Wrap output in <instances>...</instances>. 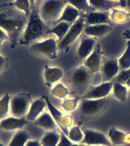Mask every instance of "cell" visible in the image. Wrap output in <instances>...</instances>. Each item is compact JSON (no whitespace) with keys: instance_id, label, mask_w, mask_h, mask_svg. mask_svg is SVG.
<instances>
[{"instance_id":"15","label":"cell","mask_w":130,"mask_h":146,"mask_svg":"<svg viewBox=\"0 0 130 146\" xmlns=\"http://www.w3.org/2000/svg\"><path fill=\"white\" fill-rule=\"evenodd\" d=\"M82 17L84 19L85 25H110L111 20L109 18V11H88ZM113 23V22H112Z\"/></svg>"},{"instance_id":"41","label":"cell","mask_w":130,"mask_h":146,"mask_svg":"<svg viewBox=\"0 0 130 146\" xmlns=\"http://www.w3.org/2000/svg\"><path fill=\"white\" fill-rule=\"evenodd\" d=\"M120 2L121 7L125 8L127 11L130 12V0H122Z\"/></svg>"},{"instance_id":"32","label":"cell","mask_w":130,"mask_h":146,"mask_svg":"<svg viewBox=\"0 0 130 146\" xmlns=\"http://www.w3.org/2000/svg\"><path fill=\"white\" fill-rule=\"evenodd\" d=\"M67 136L72 143L78 144L81 143V141L84 138V133L80 126L75 125V126H72L69 129Z\"/></svg>"},{"instance_id":"18","label":"cell","mask_w":130,"mask_h":146,"mask_svg":"<svg viewBox=\"0 0 130 146\" xmlns=\"http://www.w3.org/2000/svg\"><path fill=\"white\" fill-rule=\"evenodd\" d=\"M47 107L45 98L43 97L36 98L31 104L28 112L25 118L28 122H34L39 116L44 112V110Z\"/></svg>"},{"instance_id":"39","label":"cell","mask_w":130,"mask_h":146,"mask_svg":"<svg viewBox=\"0 0 130 146\" xmlns=\"http://www.w3.org/2000/svg\"><path fill=\"white\" fill-rule=\"evenodd\" d=\"M7 64V59L5 57H4L3 56L0 54V74L2 73V72L3 71V69L5 68V67L6 66Z\"/></svg>"},{"instance_id":"3","label":"cell","mask_w":130,"mask_h":146,"mask_svg":"<svg viewBox=\"0 0 130 146\" xmlns=\"http://www.w3.org/2000/svg\"><path fill=\"white\" fill-rule=\"evenodd\" d=\"M109 105V98L91 100L82 98L78 105V119L80 121L86 122L98 118L107 111Z\"/></svg>"},{"instance_id":"13","label":"cell","mask_w":130,"mask_h":146,"mask_svg":"<svg viewBox=\"0 0 130 146\" xmlns=\"http://www.w3.org/2000/svg\"><path fill=\"white\" fill-rule=\"evenodd\" d=\"M119 71L120 68L119 66L118 59L114 57L107 59L100 68L103 82H111V80L118 75Z\"/></svg>"},{"instance_id":"19","label":"cell","mask_w":130,"mask_h":146,"mask_svg":"<svg viewBox=\"0 0 130 146\" xmlns=\"http://www.w3.org/2000/svg\"><path fill=\"white\" fill-rule=\"evenodd\" d=\"M113 30V27L110 25H85L84 29V34L93 38H100L106 36L107 34Z\"/></svg>"},{"instance_id":"46","label":"cell","mask_w":130,"mask_h":146,"mask_svg":"<svg viewBox=\"0 0 130 146\" xmlns=\"http://www.w3.org/2000/svg\"><path fill=\"white\" fill-rule=\"evenodd\" d=\"M79 146H88L87 145H84V144H79Z\"/></svg>"},{"instance_id":"10","label":"cell","mask_w":130,"mask_h":146,"mask_svg":"<svg viewBox=\"0 0 130 146\" xmlns=\"http://www.w3.org/2000/svg\"><path fill=\"white\" fill-rule=\"evenodd\" d=\"M82 129L84 133V138L80 144H84L88 146L111 145V142L104 133L88 128H82Z\"/></svg>"},{"instance_id":"5","label":"cell","mask_w":130,"mask_h":146,"mask_svg":"<svg viewBox=\"0 0 130 146\" xmlns=\"http://www.w3.org/2000/svg\"><path fill=\"white\" fill-rule=\"evenodd\" d=\"M67 4L66 0H43L38 9L39 13L46 25H52L60 18Z\"/></svg>"},{"instance_id":"4","label":"cell","mask_w":130,"mask_h":146,"mask_svg":"<svg viewBox=\"0 0 130 146\" xmlns=\"http://www.w3.org/2000/svg\"><path fill=\"white\" fill-rule=\"evenodd\" d=\"M91 76L92 73L83 64L73 68L68 74V82L72 89L82 97L91 86Z\"/></svg>"},{"instance_id":"43","label":"cell","mask_w":130,"mask_h":146,"mask_svg":"<svg viewBox=\"0 0 130 146\" xmlns=\"http://www.w3.org/2000/svg\"><path fill=\"white\" fill-rule=\"evenodd\" d=\"M125 143L126 144H130V133H126L125 137Z\"/></svg>"},{"instance_id":"25","label":"cell","mask_w":130,"mask_h":146,"mask_svg":"<svg viewBox=\"0 0 130 146\" xmlns=\"http://www.w3.org/2000/svg\"><path fill=\"white\" fill-rule=\"evenodd\" d=\"M30 139L31 135L26 130H18L14 134L8 146H25L27 141Z\"/></svg>"},{"instance_id":"2","label":"cell","mask_w":130,"mask_h":146,"mask_svg":"<svg viewBox=\"0 0 130 146\" xmlns=\"http://www.w3.org/2000/svg\"><path fill=\"white\" fill-rule=\"evenodd\" d=\"M49 27L40 17L38 9L36 5L33 7L27 21L25 30L23 31L18 45L30 46L32 43L39 41L42 37L47 35Z\"/></svg>"},{"instance_id":"26","label":"cell","mask_w":130,"mask_h":146,"mask_svg":"<svg viewBox=\"0 0 130 146\" xmlns=\"http://www.w3.org/2000/svg\"><path fill=\"white\" fill-rule=\"evenodd\" d=\"M112 93L114 98L119 100L121 103H125L127 101L128 98V88L127 87L124 85L120 82H116L113 83Z\"/></svg>"},{"instance_id":"12","label":"cell","mask_w":130,"mask_h":146,"mask_svg":"<svg viewBox=\"0 0 130 146\" xmlns=\"http://www.w3.org/2000/svg\"><path fill=\"white\" fill-rule=\"evenodd\" d=\"M102 56L103 52L101 45L100 43H97L93 52L83 62V65L92 74L98 72L100 71V68L102 66Z\"/></svg>"},{"instance_id":"45","label":"cell","mask_w":130,"mask_h":146,"mask_svg":"<svg viewBox=\"0 0 130 146\" xmlns=\"http://www.w3.org/2000/svg\"><path fill=\"white\" fill-rule=\"evenodd\" d=\"M72 146H79V144H75V143H73L72 145Z\"/></svg>"},{"instance_id":"21","label":"cell","mask_w":130,"mask_h":146,"mask_svg":"<svg viewBox=\"0 0 130 146\" xmlns=\"http://www.w3.org/2000/svg\"><path fill=\"white\" fill-rule=\"evenodd\" d=\"M33 123L35 125L43 128V129L46 131L56 130V127L57 125L54 119L51 116V114L47 112H43V113L41 114L40 116H39L36 119V120Z\"/></svg>"},{"instance_id":"36","label":"cell","mask_w":130,"mask_h":146,"mask_svg":"<svg viewBox=\"0 0 130 146\" xmlns=\"http://www.w3.org/2000/svg\"><path fill=\"white\" fill-rule=\"evenodd\" d=\"M72 144L65 133L62 132H60V140L56 146H72Z\"/></svg>"},{"instance_id":"47","label":"cell","mask_w":130,"mask_h":146,"mask_svg":"<svg viewBox=\"0 0 130 146\" xmlns=\"http://www.w3.org/2000/svg\"><path fill=\"white\" fill-rule=\"evenodd\" d=\"M112 1H115V2H121L122 0H112Z\"/></svg>"},{"instance_id":"27","label":"cell","mask_w":130,"mask_h":146,"mask_svg":"<svg viewBox=\"0 0 130 146\" xmlns=\"http://www.w3.org/2000/svg\"><path fill=\"white\" fill-rule=\"evenodd\" d=\"M126 133L121 130L117 129L116 128L113 127L108 131V139L111 144L114 145H124L125 143V137Z\"/></svg>"},{"instance_id":"42","label":"cell","mask_w":130,"mask_h":146,"mask_svg":"<svg viewBox=\"0 0 130 146\" xmlns=\"http://www.w3.org/2000/svg\"><path fill=\"white\" fill-rule=\"evenodd\" d=\"M123 36L127 40H130V29L125 30V31L123 33Z\"/></svg>"},{"instance_id":"48","label":"cell","mask_w":130,"mask_h":146,"mask_svg":"<svg viewBox=\"0 0 130 146\" xmlns=\"http://www.w3.org/2000/svg\"><path fill=\"white\" fill-rule=\"evenodd\" d=\"M0 146H5L4 145H3V144H2V142H1V141H0Z\"/></svg>"},{"instance_id":"38","label":"cell","mask_w":130,"mask_h":146,"mask_svg":"<svg viewBox=\"0 0 130 146\" xmlns=\"http://www.w3.org/2000/svg\"><path fill=\"white\" fill-rule=\"evenodd\" d=\"M5 40H9V35L4 30L0 28V49H1V46H2L3 42Z\"/></svg>"},{"instance_id":"8","label":"cell","mask_w":130,"mask_h":146,"mask_svg":"<svg viewBox=\"0 0 130 146\" xmlns=\"http://www.w3.org/2000/svg\"><path fill=\"white\" fill-rule=\"evenodd\" d=\"M85 23L84 19L82 15L75 22H74L71 25L70 28L67 32V34L64 38L58 43V48L59 50L66 51L75 41L78 38V36L84 32Z\"/></svg>"},{"instance_id":"9","label":"cell","mask_w":130,"mask_h":146,"mask_svg":"<svg viewBox=\"0 0 130 146\" xmlns=\"http://www.w3.org/2000/svg\"><path fill=\"white\" fill-rule=\"evenodd\" d=\"M43 98H45L48 110H49L51 116H52V118L54 119L56 125L60 128L61 132H62L67 135L68 133V130L72 125V117L70 115L63 113L62 112L57 109L56 107L52 104V102L49 100L47 96H43Z\"/></svg>"},{"instance_id":"6","label":"cell","mask_w":130,"mask_h":146,"mask_svg":"<svg viewBox=\"0 0 130 146\" xmlns=\"http://www.w3.org/2000/svg\"><path fill=\"white\" fill-rule=\"evenodd\" d=\"M58 43L56 38L49 37L32 43L29 46L30 51L36 56L52 60L58 56Z\"/></svg>"},{"instance_id":"23","label":"cell","mask_w":130,"mask_h":146,"mask_svg":"<svg viewBox=\"0 0 130 146\" xmlns=\"http://www.w3.org/2000/svg\"><path fill=\"white\" fill-rule=\"evenodd\" d=\"M71 24L67 22H62L57 23L54 25L52 27H50V30L48 31L47 34H53L56 36V39L59 42L64 38V36H66L67 32L69 30L71 27Z\"/></svg>"},{"instance_id":"24","label":"cell","mask_w":130,"mask_h":146,"mask_svg":"<svg viewBox=\"0 0 130 146\" xmlns=\"http://www.w3.org/2000/svg\"><path fill=\"white\" fill-rule=\"evenodd\" d=\"M109 18L113 23H116L119 25H122L127 22L130 18V12L120 9H112L109 10Z\"/></svg>"},{"instance_id":"35","label":"cell","mask_w":130,"mask_h":146,"mask_svg":"<svg viewBox=\"0 0 130 146\" xmlns=\"http://www.w3.org/2000/svg\"><path fill=\"white\" fill-rule=\"evenodd\" d=\"M68 4L72 5L78 11L88 12L90 9L88 0H66Z\"/></svg>"},{"instance_id":"28","label":"cell","mask_w":130,"mask_h":146,"mask_svg":"<svg viewBox=\"0 0 130 146\" xmlns=\"http://www.w3.org/2000/svg\"><path fill=\"white\" fill-rule=\"evenodd\" d=\"M60 140V133L56 130L46 131L40 139L42 146H56Z\"/></svg>"},{"instance_id":"37","label":"cell","mask_w":130,"mask_h":146,"mask_svg":"<svg viewBox=\"0 0 130 146\" xmlns=\"http://www.w3.org/2000/svg\"><path fill=\"white\" fill-rule=\"evenodd\" d=\"M119 78L120 79H124L123 81L120 82V83H122V84L125 85L127 88H130V72L122 74L119 76Z\"/></svg>"},{"instance_id":"44","label":"cell","mask_w":130,"mask_h":146,"mask_svg":"<svg viewBox=\"0 0 130 146\" xmlns=\"http://www.w3.org/2000/svg\"><path fill=\"white\" fill-rule=\"evenodd\" d=\"M30 4H31V9L33 7L35 6V2H36V0H29Z\"/></svg>"},{"instance_id":"17","label":"cell","mask_w":130,"mask_h":146,"mask_svg":"<svg viewBox=\"0 0 130 146\" xmlns=\"http://www.w3.org/2000/svg\"><path fill=\"white\" fill-rule=\"evenodd\" d=\"M29 123L25 117L18 118L15 116H7L0 120V129L5 131H15L23 129V128Z\"/></svg>"},{"instance_id":"16","label":"cell","mask_w":130,"mask_h":146,"mask_svg":"<svg viewBox=\"0 0 130 146\" xmlns=\"http://www.w3.org/2000/svg\"><path fill=\"white\" fill-rule=\"evenodd\" d=\"M64 75L63 70L56 66H50L48 65L44 66L43 69V78L46 86L49 88H52L55 84L59 83Z\"/></svg>"},{"instance_id":"20","label":"cell","mask_w":130,"mask_h":146,"mask_svg":"<svg viewBox=\"0 0 130 146\" xmlns=\"http://www.w3.org/2000/svg\"><path fill=\"white\" fill-rule=\"evenodd\" d=\"M81 16H82L81 11H78L77 9H75V7H73L72 5L67 4L66 6L65 7V9H63L60 18L56 22L52 24V26L57 23L62 22V21L69 23L71 25H72L73 23L75 22Z\"/></svg>"},{"instance_id":"34","label":"cell","mask_w":130,"mask_h":146,"mask_svg":"<svg viewBox=\"0 0 130 146\" xmlns=\"http://www.w3.org/2000/svg\"><path fill=\"white\" fill-rule=\"evenodd\" d=\"M12 3L18 10L23 12L27 17L29 16L31 11V6L29 0H15Z\"/></svg>"},{"instance_id":"1","label":"cell","mask_w":130,"mask_h":146,"mask_svg":"<svg viewBox=\"0 0 130 146\" xmlns=\"http://www.w3.org/2000/svg\"><path fill=\"white\" fill-rule=\"evenodd\" d=\"M27 21V16L16 9L12 2L0 4V28L9 35L11 49L18 45Z\"/></svg>"},{"instance_id":"29","label":"cell","mask_w":130,"mask_h":146,"mask_svg":"<svg viewBox=\"0 0 130 146\" xmlns=\"http://www.w3.org/2000/svg\"><path fill=\"white\" fill-rule=\"evenodd\" d=\"M118 63L120 71L130 69V40H127L125 52L118 59Z\"/></svg>"},{"instance_id":"14","label":"cell","mask_w":130,"mask_h":146,"mask_svg":"<svg viewBox=\"0 0 130 146\" xmlns=\"http://www.w3.org/2000/svg\"><path fill=\"white\" fill-rule=\"evenodd\" d=\"M97 44V40L95 38L88 36L84 35L82 37L78 46L76 56L79 61L84 62L88 57L93 52L94 49Z\"/></svg>"},{"instance_id":"30","label":"cell","mask_w":130,"mask_h":146,"mask_svg":"<svg viewBox=\"0 0 130 146\" xmlns=\"http://www.w3.org/2000/svg\"><path fill=\"white\" fill-rule=\"evenodd\" d=\"M51 95L59 99H65L70 94L68 89L62 83H57L52 87L50 91Z\"/></svg>"},{"instance_id":"11","label":"cell","mask_w":130,"mask_h":146,"mask_svg":"<svg viewBox=\"0 0 130 146\" xmlns=\"http://www.w3.org/2000/svg\"><path fill=\"white\" fill-rule=\"evenodd\" d=\"M113 83L112 82H102L96 86H90L86 93L83 96L84 99L97 100L107 98V96L112 92Z\"/></svg>"},{"instance_id":"7","label":"cell","mask_w":130,"mask_h":146,"mask_svg":"<svg viewBox=\"0 0 130 146\" xmlns=\"http://www.w3.org/2000/svg\"><path fill=\"white\" fill-rule=\"evenodd\" d=\"M32 100L28 94L20 93L15 94L10 100V114L11 116L21 118L27 115Z\"/></svg>"},{"instance_id":"22","label":"cell","mask_w":130,"mask_h":146,"mask_svg":"<svg viewBox=\"0 0 130 146\" xmlns=\"http://www.w3.org/2000/svg\"><path fill=\"white\" fill-rule=\"evenodd\" d=\"M90 7L98 11H109L112 9L121 6L120 2L112 0H88Z\"/></svg>"},{"instance_id":"40","label":"cell","mask_w":130,"mask_h":146,"mask_svg":"<svg viewBox=\"0 0 130 146\" xmlns=\"http://www.w3.org/2000/svg\"><path fill=\"white\" fill-rule=\"evenodd\" d=\"M25 146H42L41 145L40 141L38 140H31L30 139L27 141V143L25 145Z\"/></svg>"},{"instance_id":"31","label":"cell","mask_w":130,"mask_h":146,"mask_svg":"<svg viewBox=\"0 0 130 146\" xmlns=\"http://www.w3.org/2000/svg\"><path fill=\"white\" fill-rule=\"evenodd\" d=\"M80 99L78 97L74 98H65L61 104V107L66 113H70L77 109L80 103Z\"/></svg>"},{"instance_id":"33","label":"cell","mask_w":130,"mask_h":146,"mask_svg":"<svg viewBox=\"0 0 130 146\" xmlns=\"http://www.w3.org/2000/svg\"><path fill=\"white\" fill-rule=\"evenodd\" d=\"M11 97L6 93L0 99V120L7 117L10 112V100Z\"/></svg>"}]
</instances>
